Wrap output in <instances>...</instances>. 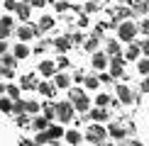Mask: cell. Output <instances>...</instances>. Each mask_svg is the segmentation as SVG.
<instances>
[{
	"mask_svg": "<svg viewBox=\"0 0 149 146\" xmlns=\"http://www.w3.org/2000/svg\"><path fill=\"white\" fill-rule=\"evenodd\" d=\"M69 102L73 105V110H78V112H88V107H91V100L86 97V93H83L81 88H71Z\"/></svg>",
	"mask_w": 149,
	"mask_h": 146,
	"instance_id": "1",
	"label": "cell"
},
{
	"mask_svg": "<svg viewBox=\"0 0 149 146\" xmlns=\"http://www.w3.org/2000/svg\"><path fill=\"white\" fill-rule=\"evenodd\" d=\"M105 136H108V129L105 127H100V124H91L88 129H86V139H88L91 144H105Z\"/></svg>",
	"mask_w": 149,
	"mask_h": 146,
	"instance_id": "2",
	"label": "cell"
},
{
	"mask_svg": "<svg viewBox=\"0 0 149 146\" xmlns=\"http://www.w3.org/2000/svg\"><path fill=\"white\" fill-rule=\"evenodd\" d=\"M134 36H137V24L134 22H120L117 24V39H122V41H132Z\"/></svg>",
	"mask_w": 149,
	"mask_h": 146,
	"instance_id": "3",
	"label": "cell"
},
{
	"mask_svg": "<svg viewBox=\"0 0 149 146\" xmlns=\"http://www.w3.org/2000/svg\"><path fill=\"white\" fill-rule=\"evenodd\" d=\"M54 112H56V119L59 122H71L73 119V105H71L69 100L56 102V105H54Z\"/></svg>",
	"mask_w": 149,
	"mask_h": 146,
	"instance_id": "4",
	"label": "cell"
},
{
	"mask_svg": "<svg viewBox=\"0 0 149 146\" xmlns=\"http://www.w3.org/2000/svg\"><path fill=\"white\" fill-rule=\"evenodd\" d=\"M15 34H17V39H20L22 44H24V41L34 39V36L39 34V29H37V24H29V22H24L22 27H17V32H15Z\"/></svg>",
	"mask_w": 149,
	"mask_h": 146,
	"instance_id": "5",
	"label": "cell"
},
{
	"mask_svg": "<svg viewBox=\"0 0 149 146\" xmlns=\"http://www.w3.org/2000/svg\"><path fill=\"white\" fill-rule=\"evenodd\" d=\"M108 66H110V78H122V71H125V59L122 56L108 59Z\"/></svg>",
	"mask_w": 149,
	"mask_h": 146,
	"instance_id": "6",
	"label": "cell"
},
{
	"mask_svg": "<svg viewBox=\"0 0 149 146\" xmlns=\"http://www.w3.org/2000/svg\"><path fill=\"white\" fill-rule=\"evenodd\" d=\"M91 63H93V68H95V71H105V68H108V54L95 51V54H93V59H91Z\"/></svg>",
	"mask_w": 149,
	"mask_h": 146,
	"instance_id": "7",
	"label": "cell"
},
{
	"mask_svg": "<svg viewBox=\"0 0 149 146\" xmlns=\"http://www.w3.org/2000/svg\"><path fill=\"white\" fill-rule=\"evenodd\" d=\"M12 29H15V22H12V17L5 15L3 20H0V39H8Z\"/></svg>",
	"mask_w": 149,
	"mask_h": 146,
	"instance_id": "8",
	"label": "cell"
},
{
	"mask_svg": "<svg viewBox=\"0 0 149 146\" xmlns=\"http://www.w3.org/2000/svg\"><path fill=\"white\" fill-rule=\"evenodd\" d=\"M39 73H42L44 78H52L54 73H56V63H54L52 59H44V61L39 63Z\"/></svg>",
	"mask_w": 149,
	"mask_h": 146,
	"instance_id": "9",
	"label": "cell"
},
{
	"mask_svg": "<svg viewBox=\"0 0 149 146\" xmlns=\"http://www.w3.org/2000/svg\"><path fill=\"white\" fill-rule=\"evenodd\" d=\"M15 15H17V20H24L27 22L29 20V15H32V8H29V3H17V8H15Z\"/></svg>",
	"mask_w": 149,
	"mask_h": 146,
	"instance_id": "10",
	"label": "cell"
},
{
	"mask_svg": "<svg viewBox=\"0 0 149 146\" xmlns=\"http://www.w3.org/2000/svg\"><path fill=\"white\" fill-rule=\"evenodd\" d=\"M37 85H39V81H37L32 73H27V76L20 78V88L22 90H37Z\"/></svg>",
	"mask_w": 149,
	"mask_h": 146,
	"instance_id": "11",
	"label": "cell"
},
{
	"mask_svg": "<svg viewBox=\"0 0 149 146\" xmlns=\"http://www.w3.org/2000/svg\"><path fill=\"white\" fill-rule=\"evenodd\" d=\"M44 134H47V139H49V141H56V139H61V136H64V129H61L59 124H49L47 129H44Z\"/></svg>",
	"mask_w": 149,
	"mask_h": 146,
	"instance_id": "12",
	"label": "cell"
},
{
	"mask_svg": "<svg viewBox=\"0 0 149 146\" xmlns=\"http://www.w3.org/2000/svg\"><path fill=\"white\" fill-rule=\"evenodd\" d=\"M117 97H120V102H125V105H130V102L134 100L132 90H130L127 85H117Z\"/></svg>",
	"mask_w": 149,
	"mask_h": 146,
	"instance_id": "13",
	"label": "cell"
},
{
	"mask_svg": "<svg viewBox=\"0 0 149 146\" xmlns=\"http://www.w3.org/2000/svg\"><path fill=\"white\" fill-rule=\"evenodd\" d=\"M108 136H113V139H125L127 136V129L122 124H110L108 127Z\"/></svg>",
	"mask_w": 149,
	"mask_h": 146,
	"instance_id": "14",
	"label": "cell"
},
{
	"mask_svg": "<svg viewBox=\"0 0 149 146\" xmlns=\"http://www.w3.org/2000/svg\"><path fill=\"white\" fill-rule=\"evenodd\" d=\"M54 88H71V76L69 73H56L54 76Z\"/></svg>",
	"mask_w": 149,
	"mask_h": 146,
	"instance_id": "15",
	"label": "cell"
},
{
	"mask_svg": "<svg viewBox=\"0 0 149 146\" xmlns=\"http://www.w3.org/2000/svg\"><path fill=\"white\" fill-rule=\"evenodd\" d=\"M54 49L61 51V54H66L71 49V39H69V36H59V39H54Z\"/></svg>",
	"mask_w": 149,
	"mask_h": 146,
	"instance_id": "16",
	"label": "cell"
},
{
	"mask_svg": "<svg viewBox=\"0 0 149 146\" xmlns=\"http://www.w3.org/2000/svg\"><path fill=\"white\" fill-rule=\"evenodd\" d=\"M29 51H32V49H29L27 44H22V41H20V44H17L15 49H12V56H15L17 61H20V59H27V56H29Z\"/></svg>",
	"mask_w": 149,
	"mask_h": 146,
	"instance_id": "17",
	"label": "cell"
},
{
	"mask_svg": "<svg viewBox=\"0 0 149 146\" xmlns=\"http://www.w3.org/2000/svg\"><path fill=\"white\" fill-rule=\"evenodd\" d=\"M64 136H66V144H71V146H78L81 144V132H76V129H69V132H64Z\"/></svg>",
	"mask_w": 149,
	"mask_h": 146,
	"instance_id": "18",
	"label": "cell"
},
{
	"mask_svg": "<svg viewBox=\"0 0 149 146\" xmlns=\"http://www.w3.org/2000/svg\"><path fill=\"white\" fill-rule=\"evenodd\" d=\"M52 27H54V17H52V15H44V17H39V24H37L39 34H42V32H47V29H52Z\"/></svg>",
	"mask_w": 149,
	"mask_h": 146,
	"instance_id": "19",
	"label": "cell"
},
{
	"mask_svg": "<svg viewBox=\"0 0 149 146\" xmlns=\"http://www.w3.org/2000/svg\"><path fill=\"white\" fill-rule=\"evenodd\" d=\"M37 90H39L42 95H47V97H54V95H56V88H54V83H39V85H37Z\"/></svg>",
	"mask_w": 149,
	"mask_h": 146,
	"instance_id": "20",
	"label": "cell"
},
{
	"mask_svg": "<svg viewBox=\"0 0 149 146\" xmlns=\"http://www.w3.org/2000/svg\"><path fill=\"white\" fill-rule=\"evenodd\" d=\"M91 119L95 122V124H98V122H105V119H108V112H105V107H95V110L91 112Z\"/></svg>",
	"mask_w": 149,
	"mask_h": 146,
	"instance_id": "21",
	"label": "cell"
},
{
	"mask_svg": "<svg viewBox=\"0 0 149 146\" xmlns=\"http://www.w3.org/2000/svg\"><path fill=\"white\" fill-rule=\"evenodd\" d=\"M105 51H108V56H120V41L110 39L108 44H105Z\"/></svg>",
	"mask_w": 149,
	"mask_h": 146,
	"instance_id": "22",
	"label": "cell"
},
{
	"mask_svg": "<svg viewBox=\"0 0 149 146\" xmlns=\"http://www.w3.org/2000/svg\"><path fill=\"white\" fill-rule=\"evenodd\" d=\"M98 44H100L98 36H88V39H83V49H86V51H95Z\"/></svg>",
	"mask_w": 149,
	"mask_h": 146,
	"instance_id": "23",
	"label": "cell"
},
{
	"mask_svg": "<svg viewBox=\"0 0 149 146\" xmlns=\"http://www.w3.org/2000/svg\"><path fill=\"white\" fill-rule=\"evenodd\" d=\"M139 44H130V49L125 51V59H130V61H134V59H139Z\"/></svg>",
	"mask_w": 149,
	"mask_h": 146,
	"instance_id": "24",
	"label": "cell"
},
{
	"mask_svg": "<svg viewBox=\"0 0 149 146\" xmlns=\"http://www.w3.org/2000/svg\"><path fill=\"white\" fill-rule=\"evenodd\" d=\"M32 127H34L37 132H44L47 127H49V119H47V117H34V119H32Z\"/></svg>",
	"mask_w": 149,
	"mask_h": 146,
	"instance_id": "25",
	"label": "cell"
},
{
	"mask_svg": "<svg viewBox=\"0 0 149 146\" xmlns=\"http://www.w3.org/2000/svg\"><path fill=\"white\" fill-rule=\"evenodd\" d=\"M5 95H10V100H20V88L12 85V83H8L5 85Z\"/></svg>",
	"mask_w": 149,
	"mask_h": 146,
	"instance_id": "26",
	"label": "cell"
},
{
	"mask_svg": "<svg viewBox=\"0 0 149 146\" xmlns=\"http://www.w3.org/2000/svg\"><path fill=\"white\" fill-rule=\"evenodd\" d=\"M0 63H3L5 68H15V63H17V59L12 56V54H3V56H0Z\"/></svg>",
	"mask_w": 149,
	"mask_h": 146,
	"instance_id": "27",
	"label": "cell"
},
{
	"mask_svg": "<svg viewBox=\"0 0 149 146\" xmlns=\"http://www.w3.org/2000/svg\"><path fill=\"white\" fill-rule=\"evenodd\" d=\"M42 110H44V117H47L49 122L56 117V112H54V102H44V105H42Z\"/></svg>",
	"mask_w": 149,
	"mask_h": 146,
	"instance_id": "28",
	"label": "cell"
},
{
	"mask_svg": "<svg viewBox=\"0 0 149 146\" xmlns=\"http://www.w3.org/2000/svg\"><path fill=\"white\" fill-rule=\"evenodd\" d=\"M83 83H86V88H88V90H95L98 85H100L98 76H86V78H83Z\"/></svg>",
	"mask_w": 149,
	"mask_h": 146,
	"instance_id": "29",
	"label": "cell"
},
{
	"mask_svg": "<svg viewBox=\"0 0 149 146\" xmlns=\"http://www.w3.org/2000/svg\"><path fill=\"white\" fill-rule=\"evenodd\" d=\"M24 112L37 114V112H39V102H37V100H27V102H24Z\"/></svg>",
	"mask_w": 149,
	"mask_h": 146,
	"instance_id": "30",
	"label": "cell"
},
{
	"mask_svg": "<svg viewBox=\"0 0 149 146\" xmlns=\"http://www.w3.org/2000/svg\"><path fill=\"white\" fill-rule=\"evenodd\" d=\"M0 110H3L5 114L12 112V100H10V97H0Z\"/></svg>",
	"mask_w": 149,
	"mask_h": 146,
	"instance_id": "31",
	"label": "cell"
},
{
	"mask_svg": "<svg viewBox=\"0 0 149 146\" xmlns=\"http://www.w3.org/2000/svg\"><path fill=\"white\" fill-rule=\"evenodd\" d=\"M95 105H98V107H108V105H110V95H108V93H100V95L95 97Z\"/></svg>",
	"mask_w": 149,
	"mask_h": 146,
	"instance_id": "32",
	"label": "cell"
},
{
	"mask_svg": "<svg viewBox=\"0 0 149 146\" xmlns=\"http://www.w3.org/2000/svg\"><path fill=\"white\" fill-rule=\"evenodd\" d=\"M137 71L142 73V76H149V59H139V63H137Z\"/></svg>",
	"mask_w": 149,
	"mask_h": 146,
	"instance_id": "33",
	"label": "cell"
},
{
	"mask_svg": "<svg viewBox=\"0 0 149 146\" xmlns=\"http://www.w3.org/2000/svg\"><path fill=\"white\" fill-rule=\"evenodd\" d=\"M12 112L24 114V100H12Z\"/></svg>",
	"mask_w": 149,
	"mask_h": 146,
	"instance_id": "34",
	"label": "cell"
},
{
	"mask_svg": "<svg viewBox=\"0 0 149 146\" xmlns=\"http://www.w3.org/2000/svg\"><path fill=\"white\" fill-rule=\"evenodd\" d=\"M0 78H8V81L15 78V68H5V66H3V68H0Z\"/></svg>",
	"mask_w": 149,
	"mask_h": 146,
	"instance_id": "35",
	"label": "cell"
},
{
	"mask_svg": "<svg viewBox=\"0 0 149 146\" xmlns=\"http://www.w3.org/2000/svg\"><path fill=\"white\" fill-rule=\"evenodd\" d=\"M49 141V139H47V134L44 132H37V136H34V144H39V146H44Z\"/></svg>",
	"mask_w": 149,
	"mask_h": 146,
	"instance_id": "36",
	"label": "cell"
},
{
	"mask_svg": "<svg viewBox=\"0 0 149 146\" xmlns=\"http://www.w3.org/2000/svg\"><path fill=\"white\" fill-rule=\"evenodd\" d=\"M115 15H117V17H130V15H132V10H130V8H117Z\"/></svg>",
	"mask_w": 149,
	"mask_h": 146,
	"instance_id": "37",
	"label": "cell"
},
{
	"mask_svg": "<svg viewBox=\"0 0 149 146\" xmlns=\"http://www.w3.org/2000/svg\"><path fill=\"white\" fill-rule=\"evenodd\" d=\"M137 32H142V34H149V20H142V22H139Z\"/></svg>",
	"mask_w": 149,
	"mask_h": 146,
	"instance_id": "38",
	"label": "cell"
},
{
	"mask_svg": "<svg viewBox=\"0 0 149 146\" xmlns=\"http://www.w3.org/2000/svg\"><path fill=\"white\" fill-rule=\"evenodd\" d=\"M24 3H29V8H44L47 0H24Z\"/></svg>",
	"mask_w": 149,
	"mask_h": 146,
	"instance_id": "39",
	"label": "cell"
},
{
	"mask_svg": "<svg viewBox=\"0 0 149 146\" xmlns=\"http://www.w3.org/2000/svg\"><path fill=\"white\" fill-rule=\"evenodd\" d=\"M139 51L144 54V56H149V39H144V41H139Z\"/></svg>",
	"mask_w": 149,
	"mask_h": 146,
	"instance_id": "40",
	"label": "cell"
},
{
	"mask_svg": "<svg viewBox=\"0 0 149 146\" xmlns=\"http://www.w3.org/2000/svg\"><path fill=\"white\" fill-rule=\"evenodd\" d=\"M69 39H71V44H83V34L81 32H76L73 36H69Z\"/></svg>",
	"mask_w": 149,
	"mask_h": 146,
	"instance_id": "41",
	"label": "cell"
},
{
	"mask_svg": "<svg viewBox=\"0 0 149 146\" xmlns=\"http://www.w3.org/2000/svg\"><path fill=\"white\" fill-rule=\"evenodd\" d=\"M83 10H86V12H95V10H98V3H93V0H91V3H86Z\"/></svg>",
	"mask_w": 149,
	"mask_h": 146,
	"instance_id": "42",
	"label": "cell"
},
{
	"mask_svg": "<svg viewBox=\"0 0 149 146\" xmlns=\"http://www.w3.org/2000/svg\"><path fill=\"white\" fill-rule=\"evenodd\" d=\"M15 8H17V0H5V10H8V12L15 10Z\"/></svg>",
	"mask_w": 149,
	"mask_h": 146,
	"instance_id": "43",
	"label": "cell"
},
{
	"mask_svg": "<svg viewBox=\"0 0 149 146\" xmlns=\"http://www.w3.org/2000/svg\"><path fill=\"white\" fill-rule=\"evenodd\" d=\"M56 10H59V12H66V10H69V3H64V0H59V3H56Z\"/></svg>",
	"mask_w": 149,
	"mask_h": 146,
	"instance_id": "44",
	"label": "cell"
},
{
	"mask_svg": "<svg viewBox=\"0 0 149 146\" xmlns=\"http://www.w3.org/2000/svg\"><path fill=\"white\" fill-rule=\"evenodd\" d=\"M78 27H88V15H81L78 17Z\"/></svg>",
	"mask_w": 149,
	"mask_h": 146,
	"instance_id": "45",
	"label": "cell"
},
{
	"mask_svg": "<svg viewBox=\"0 0 149 146\" xmlns=\"http://www.w3.org/2000/svg\"><path fill=\"white\" fill-rule=\"evenodd\" d=\"M98 81L100 83H113V78H110V73H103V76H98Z\"/></svg>",
	"mask_w": 149,
	"mask_h": 146,
	"instance_id": "46",
	"label": "cell"
},
{
	"mask_svg": "<svg viewBox=\"0 0 149 146\" xmlns=\"http://www.w3.org/2000/svg\"><path fill=\"white\" fill-rule=\"evenodd\" d=\"M56 66H61V68H66V66H69V59H66V56H59Z\"/></svg>",
	"mask_w": 149,
	"mask_h": 146,
	"instance_id": "47",
	"label": "cell"
},
{
	"mask_svg": "<svg viewBox=\"0 0 149 146\" xmlns=\"http://www.w3.org/2000/svg\"><path fill=\"white\" fill-rule=\"evenodd\" d=\"M3 54H8V41L0 39V56H3Z\"/></svg>",
	"mask_w": 149,
	"mask_h": 146,
	"instance_id": "48",
	"label": "cell"
},
{
	"mask_svg": "<svg viewBox=\"0 0 149 146\" xmlns=\"http://www.w3.org/2000/svg\"><path fill=\"white\" fill-rule=\"evenodd\" d=\"M17 124H20V127H24V124H29V119L24 117V114H20V117H17Z\"/></svg>",
	"mask_w": 149,
	"mask_h": 146,
	"instance_id": "49",
	"label": "cell"
},
{
	"mask_svg": "<svg viewBox=\"0 0 149 146\" xmlns=\"http://www.w3.org/2000/svg\"><path fill=\"white\" fill-rule=\"evenodd\" d=\"M142 93H149V76L142 81Z\"/></svg>",
	"mask_w": 149,
	"mask_h": 146,
	"instance_id": "50",
	"label": "cell"
},
{
	"mask_svg": "<svg viewBox=\"0 0 149 146\" xmlns=\"http://www.w3.org/2000/svg\"><path fill=\"white\" fill-rule=\"evenodd\" d=\"M34 141H29V139H22V141H20V146H32Z\"/></svg>",
	"mask_w": 149,
	"mask_h": 146,
	"instance_id": "51",
	"label": "cell"
},
{
	"mask_svg": "<svg viewBox=\"0 0 149 146\" xmlns=\"http://www.w3.org/2000/svg\"><path fill=\"white\" fill-rule=\"evenodd\" d=\"M0 95H5V83H0Z\"/></svg>",
	"mask_w": 149,
	"mask_h": 146,
	"instance_id": "52",
	"label": "cell"
},
{
	"mask_svg": "<svg viewBox=\"0 0 149 146\" xmlns=\"http://www.w3.org/2000/svg\"><path fill=\"white\" fill-rule=\"evenodd\" d=\"M127 146H142V144L139 141H132V144H127Z\"/></svg>",
	"mask_w": 149,
	"mask_h": 146,
	"instance_id": "53",
	"label": "cell"
},
{
	"mask_svg": "<svg viewBox=\"0 0 149 146\" xmlns=\"http://www.w3.org/2000/svg\"><path fill=\"white\" fill-rule=\"evenodd\" d=\"M32 146H39V144H32Z\"/></svg>",
	"mask_w": 149,
	"mask_h": 146,
	"instance_id": "54",
	"label": "cell"
},
{
	"mask_svg": "<svg viewBox=\"0 0 149 146\" xmlns=\"http://www.w3.org/2000/svg\"><path fill=\"white\" fill-rule=\"evenodd\" d=\"M0 83H3V81H0Z\"/></svg>",
	"mask_w": 149,
	"mask_h": 146,
	"instance_id": "55",
	"label": "cell"
}]
</instances>
